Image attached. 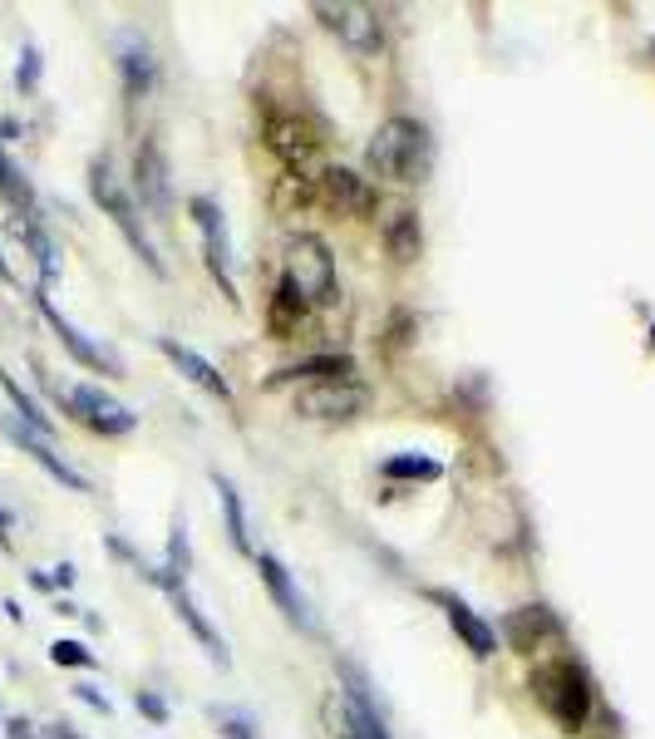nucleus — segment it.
Returning a JSON list of instances; mask_svg holds the SVG:
<instances>
[{
    "label": "nucleus",
    "instance_id": "2f4dec72",
    "mask_svg": "<svg viewBox=\"0 0 655 739\" xmlns=\"http://www.w3.org/2000/svg\"><path fill=\"white\" fill-rule=\"evenodd\" d=\"M16 84H20V94H30V89L40 84V50H34V44H26V50H20V70H16Z\"/></svg>",
    "mask_w": 655,
    "mask_h": 739
},
{
    "label": "nucleus",
    "instance_id": "b1692460",
    "mask_svg": "<svg viewBox=\"0 0 655 739\" xmlns=\"http://www.w3.org/2000/svg\"><path fill=\"white\" fill-rule=\"evenodd\" d=\"M16 237L34 252L40 281H54V277H60V257H54V242H50V232L40 227V218H34V212H16Z\"/></svg>",
    "mask_w": 655,
    "mask_h": 739
},
{
    "label": "nucleus",
    "instance_id": "7c9ffc66",
    "mask_svg": "<svg viewBox=\"0 0 655 739\" xmlns=\"http://www.w3.org/2000/svg\"><path fill=\"white\" fill-rule=\"evenodd\" d=\"M212 715H217V725H222L227 739H257V725H251V715H241V710H212Z\"/></svg>",
    "mask_w": 655,
    "mask_h": 739
},
{
    "label": "nucleus",
    "instance_id": "aec40b11",
    "mask_svg": "<svg viewBox=\"0 0 655 739\" xmlns=\"http://www.w3.org/2000/svg\"><path fill=\"white\" fill-rule=\"evenodd\" d=\"M119 74H123V94L129 99H143V94H153V84H158V60H153V50H148L143 40H123L119 44Z\"/></svg>",
    "mask_w": 655,
    "mask_h": 739
},
{
    "label": "nucleus",
    "instance_id": "473e14b6",
    "mask_svg": "<svg viewBox=\"0 0 655 739\" xmlns=\"http://www.w3.org/2000/svg\"><path fill=\"white\" fill-rule=\"evenodd\" d=\"M133 705H138V715H148L153 725H168V715H172V710H168V700L158 696V690H138Z\"/></svg>",
    "mask_w": 655,
    "mask_h": 739
},
{
    "label": "nucleus",
    "instance_id": "412c9836",
    "mask_svg": "<svg viewBox=\"0 0 655 739\" xmlns=\"http://www.w3.org/2000/svg\"><path fill=\"white\" fill-rule=\"evenodd\" d=\"M355 375V360L350 356H336V350H326V356H310V360H296V366L276 370L271 385L281 380H310V385H326V380H350Z\"/></svg>",
    "mask_w": 655,
    "mask_h": 739
},
{
    "label": "nucleus",
    "instance_id": "4c0bfd02",
    "mask_svg": "<svg viewBox=\"0 0 655 739\" xmlns=\"http://www.w3.org/2000/svg\"><path fill=\"white\" fill-rule=\"evenodd\" d=\"M16 133H20L16 119H0V139H16Z\"/></svg>",
    "mask_w": 655,
    "mask_h": 739
},
{
    "label": "nucleus",
    "instance_id": "393cba45",
    "mask_svg": "<svg viewBox=\"0 0 655 739\" xmlns=\"http://www.w3.org/2000/svg\"><path fill=\"white\" fill-rule=\"evenodd\" d=\"M212 488H217V503H222V518H227V538H232L237 552H251V528H247V508H241V493L227 473H212Z\"/></svg>",
    "mask_w": 655,
    "mask_h": 739
},
{
    "label": "nucleus",
    "instance_id": "dca6fc26",
    "mask_svg": "<svg viewBox=\"0 0 655 739\" xmlns=\"http://www.w3.org/2000/svg\"><path fill=\"white\" fill-rule=\"evenodd\" d=\"M158 350H163V356L172 360V370H178L182 380H192L198 390H207L212 400H222V405L232 400V385H227L222 375H217L212 360H202L192 346H182V340H172V336H158Z\"/></svg>",
    "mask_w": 655,
    "mask_h": 739
},
{
    "label": "nucleus",
    "instance_id": "c85d7f7f",
    "mask_svg": "<svg viewBox=\"0 0 655 739\" xmlns=\"http://www.w3.org/2000/svg\"><path fill=\"white\" fill-rule=\"evenodd\" d=\"M0 198H6L16 212H34V188L26 183V173H20L6 153H0Z\"/></svg>",
    "mask_w": 655,
    "mask_h": 739
},
{
    "label": "nucleus",
    "instance_id": "6e6552de",
    "mask_svg": "<svg viewBox=\"0 0 655 739\" xmlns=\"http://www.w3.org/2000/svg\"><path fill=\"white\" fill-rule=\"evenodd\" d=\"M34 306H40V316H44V321H50V331L60 336V346H64L69 356L79 360V366H85V370H95V375H109V380H119V375H123V366H119V356H113V350H103L99 340H89V336L79 331L75 321H64V311H60V306H54V301H50V296H44V291L34 296Z\"/></svg>",
    "mask_w": 655,
    "mask_h": 739
},
{
    "label": "nucleus",
    "instance_id": "9b49d317",
    "mask_svg": "<svg viewBox=\"0 0 655 739\" xmlns=\"http://www.w3.org/2000/svg\"><path fill=\"white\" fill-rule=\"evenodd\" d=\"M370 405V390L355 380H326V385H306L296 395V415L306 419H355Z\"/></svg>",
    "mask_w": 655,
    "mask_h": 739
},
{
    "label": "nucleus",
    "instance_id": "6ab92c4d",
    "mask_svg": "<svg viewBox=\"0 0 655 739\" xmlns=\"http://www.w3.org/2000/svg\"><path fill=\"white\" fill-rule=\"evenodd\" d=\"M168 597H172V611H178V621H182V627H188L192 636H198V646L207 651V661H212V666H227V661H232V656H227V641L217 636L212 621L202 617V607L192 601V591L178 587V591H168Z\"/></svg>",
    "mask_w": 655,
    "mask_h": 739
},
{
    "label": "nucleus",
    "instance_id": "39448f33",
    "mask_svg": "<svg viewBox=\"0 0 655 739\" xmlns=\"http://www.w3.org/2000/svg\"><path fill=\"white\" fill-rule=\"evenodd\" d=\"M60 395V405H64V415H75L85 429H95V435L103 439H119V435H133V425H138V415L129 405H119L113 395H103L99 385H75V390H54Z\"/></svg>",
    "mask_w": 655,
    "mask_h": 739
},
{
    "label": "nucleus",
    "instance_id": "1a4fd4ad",
    "mask_svg": "<svg viewBox=\"0 0 655 739\" xmlns=\"http://www.w3.org/2000/svg\"><path fill=\"white\" fill-rule=\"evenodd\" d=\"M133 192H138V202L153 212V222H168L172 218L168 158H163V148H158L153 139H143V143H138V153H133Z\"/></svg>",
    "mask_w": 655,
    "mask_h": 739
},
{
    "label": "nucleus",
    "instance_id": "ddd939ff",
    "mask_svg": "<svg viewBox=\"0 0 655 739\" xmlns=\"http://www.w3.org/2000/svg\"><path fill=\"white\" fill-rule=\"evenodd\" d=\"M320 198H326L336 212H350V218H370L375 202H379V192H375L370 178L350 173V168H326V173H320Z\"/></svg>",
    "mask_w": 655,
    "mask_h": 739
},
{
    "label": "nucleus",
    "instance_id": "f03ea898",
    "mask_svg": "<svg viewBox=\"0 0 655 739\" xmlns=\"http://www.w3.org/2000/svg\"><path fill=\"white\" fill-rule=\"evenodd\" d=\"M533 696L567 735H582L592 720V676L572 656H557V661H543L533 670Z\"/></svg>",
    "mask_w": 655,
    "mask_h": 739
},
{
    "label": "nucleus",
    "instance_id": "f257e3e1",
    "mask_svg": "<svg viewBox=\"0 0 655 739\" xmlns=\"http://www.w3.org/2000/svg\"><path fill=\"white\" fill-rule=\"evenodd\" d=\"M424 158H429V129L419 119H385L365 143V163H370L375 178H389V183H419L424 178Z\"/></svg>",
    "mask_w": 655,
    "mask_h": 739
},
{
    "label": "nucleus",
    "instance_id": "7ed1b4c3",
    "mask_svg": "<svg viewBox=\"0 0 655 739\" xmlns=\"http://www.w3.org/2000/svg\"><path fill=\"white\" fill-rule=\"evenodd\" d=\"M89 192H95V202L103 208V218H113V227H119V232L129 237V247L138 252V261H143V267L153 271V277H163V261H158L153 242H148L143 218H138V208H133L129 188H123L119 178H113L109 158H95V163H89Z\"/></svg>",
    "mask_w": 655,
    "mask_h": 739
},
{
    "label": "nucleus",
    "instance_id": "58836bf2",
    "mask_svg": "<svg viewBox=\"0 0 655 739\" xmlns=\"http://www.w3.org/2000/svg\"><path fill=\"white\" fill-rule=\"evenodd\" d=\"M0 548H10V513H0Z\"/></svg>",
    "mask_w": 655,
    "mask_h": 739
},
{
    "label": "nucleus",
    "instance_id": "e433bc0d",
    "mask_svg": "<svg viewBox=\"0 0 655 739\" xmlns=\"http://www.w3.org/2000/svg\"><path fill=\"white\" fill-rule=\"evenodd\" d=\"M50 582H54V587H75V567L60 562V567H54V577H50Z\"/></svg>",
    "mask_w": 655,
    "mask_h": 739
},
{
    "label": "nucleus",
    "instance_id": "4be33fe9",
    "mask_svg": "<svg viewBox=\"0 0 655 739\" xmlns=\"http://www.w3.org/2000/svg\"><path fill=\"white\" fill-rule=\"evenodd\" d=\"M188 567H192L188 522H182V518H172V528H168V557H163V567H158V587H163V591L188 587Z\"/></svg>",
    "mask_w": 655,
    "mask_h": 739
},
{
    "label": "nucleus",
    "instance_id": "72a5a7b5",
    "mask_svg": "<svg viewBox=\"0 0 655 739\" xmlns=\"http://www.w3.org/2000/svg\"><path fill=\"white\" fill-rule=\"evenodd\" d=\"M75 696H79V700H85V705H89V710H99V715H109V710H113V700H109V696H103V690H99V686H75Z\"/></svg>",
    "mask_w": 655,
    "mask_h": 739
},
{
    "label": "nucleus",
    "instance_id": "4468645a",
    "mask_svg": "<svg viewBox=\"0 0 655 739\" xmlns=\"http://www.w3.org/2000/svg\"><path fill=\"white\" fill-rule=\"evenodd\" d=\"M434 601L444 607V617H448V627H454V636L478 656V661H488V656L498 651V631H493L464 597H454V591H434Z\"/></svg>",
    "mask_w": 655,
    "mask_h": 739
},
{
    "label": "nucleus",
    "instance_id": "a211bd4d",
    "mask_svg": "<svg viewBox=\"0 0 655 739\" xmlns=\"http://www.w3.org/2000/svg\"><path fill=\"white\" fill-rule=\"evenodd\" d=\"M547 636H562V621L552 617L547 607H517V611L503 617V641H508L513 651H523V656H533Z\"/></svg>",
    "mask_w": 655,
    "mask_h": 739
},
{
    "label": "nucleus",
    "instance_id": "f8f14e48",
    "mask_svg": "<svg viewBox=\"0 0 655 739\" xmlns=\"http://www.w3.org/2000/svg\"><path fill=\"white\" fill-rule=\"evenodd\" d=\"M267 148L281 158L286 168H306L310 158H316L320 139H316V129H310L301 113H271V119H267Z\"/></svg>",
    "mask_w": 655,
    "mask_h": 739
},
{
    "label": "nucleus",
    "instance_id": "cd10ccee",
    "mask_svg": "<svg viewBox=\"0 0 655 739\" xmlns=\"http://www.w3.org/2000/svg\"><path fill=\"white\" fill-rule=\"evenodd\" d=\"M301 316H306V301L281 281V287H276V296H271V316H267L271 336H276V340H286V336L296 331V326H301Z\"/></svg>",
    "mask_w": 655,
    "mask_h": 739
},
{
    "label": "nucleus",
    "instance_id": "423d86ee",
    "mask_svg": "<svg viewBox=\"0 0 655 739\" xmlns=\"http://www.w3.org/2000/svg\"><path fill=\"white\" fill-rule=\"evenodd\" d=\"M310 16L355 54H375L379 44H385V30H379V16L370 6H355V0H320V6H310Z\"/></svg>",
    "mask_w": 655,
    "mask_h": 739
},
{
    "label": "nucleus",
    "instance_id": "ea45409f",
    "mask_svg": "<svg viewBox=\"0 0 655 739\" xmlns=\"http://www.w3.org/2000/svg\"><path fill=\"white\" fill-rule=\"evenodd\" d=\"M0 281H16V277H10V261L6 257H0Z\"/></svg>",
    "mask_w": 655,
    "mask_h": 739
},
{
    "label": "nucleus",
    "instance_id": "f3484780",
    "mask_svg": "<svg viewBox=\"0 0 655 739\" xmlns=\"http://www.w3.org/2000/svg\"><path fill=\"white\" fill-rule=\"evenodd\" d=\"M340 696H345V705H350L360 739H389V725H385V715H379V705L370 696V680H365L350 661H340Z\"/></svg>",
    "mask_w": 655,
    "mask_h": 739
},
{
    "label": "nucleus",
    "instance_id": "2eb2a0df",
    "mask_svg": "<svg viewBox=\"0 0 655 739\" xmlns=\"http://www.w3.org/2000/svg\"><path fill=\"white\" fill-rule=\"evenodd\" d=\"M6 435H10V439H16V443H20V449H26V453H30V459H34V463H40V469H44V473H50V479H54V483H64V488H75V493H89V479H85V473H79V469H75V463H64V459H60V453H54V443H50V439H40V435H34V429H26V425H20V419H6Z\"/></svg>",
    "mask_w": 655,
    "mask_h": 739
},
{
    "label": "nucleus",
    "instance_id": "a19ab883",
    "mask_svg": "<svg viewBox=\"0 0 655 739\" xmlns=\"http://www.w3.org/2000/svg\"><path fill=\"white\" fill-rule=\"evenodd\" d=\"M651 346H655V326H651Z\"/></svg>",
    "mask_w": 655,
    "mask_h": 739
},
{
    "label": "nucleus",
    "instance_id": "a878e982",
    "mask_svg": "<svg viewBox=\"0 0 655 739\" xmlns=\"http://www.w3.org/2000/svg\"><path fill=\"white\" fill-rule=\"evenodd\" d=\"M0 390H6V400L16 405V419H20V425H26V429H34V435H40V439H54V425H50V415H44V409H40V400H34V395H26V385H20L16 375H6V370H0Z\"/></svg>",
    "mask_w": 655,
    "mask_h": 739
},
{
    "label": "nucleus",
    "instance_id": "0eeeda50",
    "mask_svg": "<svg viewBox=\"0 0 655 739\" xmlns=\"http://www.w3.org/2000/svg\"><path fill=\"white\" fill-rule=\"evenodd\" d=\"M188 212H192V222H198V232H202V261H207V271H212V281L222 287L227 301H237V281H232V237H227V218H222V208H217L207 192H198V198L188 202Z\"/></svg>",
    "mask_w": 655,
    "mask_h": 739
},
{
    "label": "nucleus",
    "instance_id": "c9c22d12",
    "mask_svg": "<svg viewBox=\"0 0 655 739\" xmlns=\"http://www.w3.org/2000/svg\"><path fill=\"white\" fill-rule=\"evenodd\" d=\"M44 739H85V735H75V725L54 720V725H44Z\"/></svg>",
    "mask_w": 655,
    "mask_h": 739
},
{
    "label": "nucleus",
    "instance_id": "bb28decb",
    "mask_svg": "<svg viewBox=\"0 0 655 739\" xmlns=\"http://www.w3.org/2000/svg\"><path fill=\"white\" fill-rule=\"evenodd\" d=\"M379 473L395 483H434V479H444V463L424 459V453H395V459L379 463Z\"/></svg>",
    "mask_w": 655,
    "mask_h": 739
},
{
    "label": "nucleus",
    "instance_id": "c756f323",
    "mask_svg": "<svg viewBox=\"0 0 655 739\" xmlns=\"http://www.w3.org/2000/svg\"><path fill=\"white\" fill-rule=\"evenodd\" d=\"M50 661H54V666H79V670H89V666H95V651H89L85 641H54V646H50Z\"/></svg>",
    "mask_w": 655,
    "mask_h": 739
},
{
    "label": "nucleus",
    "instance_id": "5701e85b",
    "mask_svg": "<svg viewBox=\"0 0 655 739\" xmlns=\"http://www.w3.org/2000/svg\"><path fill=\"white\" fill-rule=\"evenodd\" d=\"M385 247H389V257H395L399 267H409V261L424 252V227H419V212H414V208H399L395 218H389V227H385Z\"/></svg>",
    "mask_w": 655,
    "mask_h": 739
},
{
    "label": "nucleus",
    "instance_id": "9d476101",
    "mask_svg": "<svg viewBox=\"0 0 655 739\" xmlns=\"http://www.w3.org/2000/svg\"><path fill=\"white\" fill-rule=\"evenodd\" d=\"M251 562H257V572H261V587L271 591V601H276V611H281L286 621H291L296 631H316V617H310V601L301 597V587H296V577L286 572V562L276 552H251Z\"/></svg>",
    "mask_w": 655,
    "mask_h": 739
},
{
    "label": "nucleus",
    "instance_id": "f704fd0d",
    "mask_svg": "<svg viewBox=\"0 0 655 739\" xmlns=\"http://www.w3.org/2000/svg\"><path fill=\"white\" fill-rule=\"evenodd\" d=\"M6 739H34V725L26 720V715H10V720H6Z\"/></svg>",
    "mask_w": 655,
    "mask_h": 739
},
{
    "label": "nucleus",
    "instance_id": "20e7f679",
    "mask_svg": "<svg viewBox=\"0 0 655 739\" xmlns=\"http://www.w3.org/2000/svg\"><path fill=\"white\" fill-rule=\"evenodd\" d=\"M286 287L301 296L306 306H330L336 301V257L316 232H301L286 242Z\"/></svg>",
    "mask_w": 655,
    "mask_h": 739
}]
</instances>
